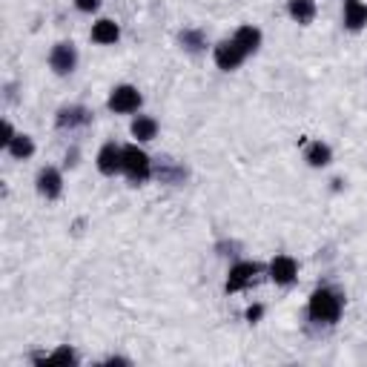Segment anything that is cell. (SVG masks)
<instances>
[{
  "instance_id": "6da1fadb",
  "label": "cell",
  "mask_w": 367,
  "mask_h": 367,
  "mask_svg": "<svg viewBox=\"0 0 367 367\" xmlns=\"http://www.w3.org/2000/svg\"><path fill=\"white\" fill-rule=\"evenodd\" d=\"M310 316L316 321H324V324L339 321V316H341V299H339V293H333V290H327V287L316 290V293L310 296Z\"/></svg>"
},
{
  "instance_id": "7a4b0ae2",
  "label": "cell",
  "mask_w": 367,
  "mask_h": 367,
  "mask_svg": "<svg viewBox=\"0 0 367 367\" xmlns=\"http://www.w3.org/2000/svg\"><path fill=\"white\" fill-rule=\"evenodd\" d=\"M132 181H147L149 178V156L138 147H124V169Z\"/></svg>"
},
{
  "instance_id": "3957f363",
  "label": "cell",
  "mask_w": 367,
  "mask_h": 367,
  "mask_svg": "<svg viewBox=\"0 0 367 367\" xmlns=\"http://www.w3.org/2000/svg\"><path fill=\"white\" fill-rule=\"evenodd\" d=\"M138 106H141V92L135 89V86L124 84V86H115L112 89V95H109V109L112 112L126 115V112H135Z\"/></svg>"
},
{
  "instance_id": "277c9868",
  "label": "cell",
  "mask_w": 367,
  "mask_h": 367,
  "mask_svg": "<svg viewBox=\"0 0 367 367\" xmlns=\"http://www.w3.org/2000/svg\"><path fill=\"white\" fill-rule=\"evenodd\" d=\"M78 64V52H75V44H57L49 55V66L57 72V75H69Z\"/></svg>"
},
{
  "instance_id": "5b68a950",
  "label": "cell",
  "mask_w": 367,
  "mask_h": 367,
  "mask_svg": "<svg viewBox=\"0 0 367 367\" xmlns=\"http://www.w3.org/2000/svg\"><path fill=\"white\" fill-rule=\"evenodd\" d=\"M244 49L236 44V41H221L218 46H216V64L221 66V69H238L241 66V61H244Z\"/></svg>"
},
{
  "instance_id": "8992f818",
  "label": "cell",
  "mask_w": 367,
  "mask_h": 367,
  "mask_svg": "<svg viewBox=\"0 0 367 367\" xmlns=\"http://www.w3.org/2000/svg\"><path fill=\"white\" fill-rule=\"evenodd\" d=\"M258 276V264L253 261H241L229 270V279H227V293H236V290H244L250 281Z\"/></svg>"
},
{
  "instance_id": "52a82bcc",
  "label": "cell",
  "mask_w": 367,
  "mask_h": 367,
  "mask_svg": "<svg viewBox=\"0 0 367 367\" xmlns=\"http://www.w3.org/2000/svg\"><path fill=\"white\" fill-rule=\"evenodd\" d=\"M61 189H64V178H61V172L46 167L37 172V192H41L44 198H57L61 196Z\"/></svg>"
},
{
  "instance_id": "ba28073f",
  "label": "cell",
  "mask_w": 367,
  "mask_h": 367,
  "mask_svg": "<svg viewBox=\"0 0 367 367\" xmlns=\"http://www.w3.org/2000/svg\"><path fill=\"white\" fill-rule=\"evenodd\" d=\"M98 169L104 176H115V172L124 169V149L115 147V144H106L101 152H98Z\"/></svg>"
},
{
  "instance_id": "9c48e42d",
  "label": "cell",
  "mask_w": 367,
  "mask_h": 367,
  "mask_svg": "<svg viewBox=\"0 0 367 367\" xmlns=\"http://www.w3.org/2000/svg\"><path fill=\"white\" fill-rule=\"evenodd\" d=\"M299 273V264L290 258V256H276L273 264H270V279L276 284H290Z\"/></svg>"
},
{
  "instance_id": "30bf717a",
  "label": "cell",
  "mask_w": 367,
  "mask_h": 367,
  "mask_svg": "<svg viewBox=\"0 0 367 367\" xmlns=\"http://www.w3.org/2000/svg\"><path fill=\"white\" fill-rule=\"evenodd\" d=\"M89 109L86 106H64L61 112H57V126L61 129H75V126H84L89 124Z\"/></svg>"
},
{
  "instance_id": "8fae6325",
  "label": "cell",
  "mask_w": 367,
  "mask_h": 367,
  "mask_svg": "<svg viewBox=\"0 0 367 367\" xmlns=\"http://www.w3.org/2000/svg\"><path fill=\"white\" fill-rule=\"evenodd\" d=\"M367 23V6L361 0H344V26L359 32Z\"/></svg>"
},
{
  "instance_id": "7c38bea8",
  "label": "cell",
  "mask_w": 367,
  "mask_h": 367,
  "mask_svg": "<svg viewBox=\"0 0 367 367\" xmlns=\"http://www.w3.org/2000/svg\"><path fill=\"white\" fill-rule=\"evenodd\" d=\"M287 12H290V17H293L296 23H310L316 17V3H313V0H290Z\"/></svg>"
},
{
  "instance_id": "4fadbf2b",
  "label": "cell",
  "mask_w": 367,
  "mask_h": 367,
  "mask_svg": "<svg viewBox=\"0 0 367 367\" xmlns=\"http://www.w3.org/2000/svg\"><path fill=\"white\" fill-rule=\"evenodd\" d=\"M118 37H121L118 23H115V21H106V17L95 23V29H92V41H95V44H115Z\"/></svg>"
},
{
  "instance_id": "5bb4252c",
  "label": "cell",
  "mask_w": 367,
  "mask_h": 367,
  "mask_svg": "<svg viewBox=\"0 0 367 367\" xmlns=\"http://www.w3.org/2000/svg\"><path fill=\"white\" fill-rule=\"evenodd\" d=\"M233 41L250 55V52H256L258 46H261V32L256 29V26H241L238 32H236V37H233Z\"/></svg>"
},
{
  "instance_id": "9a60e30c",
  "label": "cell",
  "mask_w": 367,
  "mask_h": 367,
  "mask_svg": "<svg viewBox=\"0 0 367 367\" xmlns=\"http://www.w3.org/2000/svg\"><path fill=\"white\" fill-rule=\"evenodd\" d=\"M156 132H158V124L152 118H144V115H141V118L132 121V135L138 141H152V138H156Z\"/></svg>"
},
{
  "instance_id": "2e32d148",
  "label": "cell",
  "mask_w": 367,
  "mask_h": 367,
  "mask_svg": "<svg viewBox=\"0 0 367 367\" xmlns=\"http://www.w3.org/2000/svg\"><path fill=\"white\" fill-rule=\"evenodd\" d=\"M330 158H333L330 147L321 144V141L310 144V149H307V161H310V167H327V164H330Z\"/></svg>"
},
{
  "instance_id": "e0dca14e",
  "label": "cell",
  "mask_w": 367,
  "mask_h": 367,
  "mask_svg": "<svg viewBox=\"0 0 367 367\" xmlns=\"http://www.w3.org/2000/svg\"><path fill=\"white\" fill-rule=\"evenodd\" d=\"M9 152H12L15 158H29L32 152H35V144H32L29 135H15V141L9 144Z\"/></svg>"
},
{
  "instance_id": "ac0fdd59",
  "label": "cell",
  "mask_w": 367,
  "mask_h": 367,
  "mask_svg": "<svg viewBox=\"0 0 367 367\" xmlns=\"http://www.w3.org/2000/svg\"><path fill=\"white\" fill-rule=\"evenodd\" d=\"M181 44H184L189 52H198V49L204 46V35L196 32V29H184V32H181Z\"/></svg>"
},
{
  "instance_id": "d6986e66",
  "label": "cell",
  "mask_w": 367,
  "mask_h": 367,
  "mask_svg": "<svg viewBox=\"0 0 367 367\" xmlns=\"http://www.w3.org/2000/svg\"><path fill=\"white\" fill-rule=\"evenodd\" d=\"M46 361H57V364H72L78 361V356H75V350H69V347H61V350H55Z\"/></svg>"
},
{
  "instance_id": "ffe728a7",
  "label": "cell",
  "mask_w": 367,
  "mask_h": 367,
  "mask_svg": "<svg viewBox=\"0 0 367 367\" xmlns=\"http://www.w3.org/2000/svg\"><path fill=\"white\" fill-rule=\"evenodd\" d=\"M75 6H78L81 12H95L101 6V0H75Z\"/></svg>"
},
{
  "instance_id": "44dd1931",
  "label": "cell",
  "mask_w": 367,
  "mask_h": 367,
  "mask_svg": "<svg viewBox=\"0 0 367 367\" xmlns=\"http://www.w3.org/2000/svg\"><path fill=\"white\" fill-rule=\"evenodd\" d=\"M261 316H264V307H261V304H253V307L247 310V321H258Z\"/></svg>"
},
{
  "instance_id": "7402d4cb",
  "label": "cell",
  "mask_w": 367,
  "mask_h": 367,
  "mask_svg": "<svg viewBox=\"0 0 367 367\" xmlns=\"http://www.w3.org/2000/svg\"><path fill=\"white\" fill-rule=\"evenodd\" d=\"M12 141H15V129H12V124L6 121V124H3V147H9Z\"/></svg>"
}]
</instances>
